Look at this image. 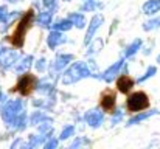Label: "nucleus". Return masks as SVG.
I'll return each mask as SVG.
<instances>
[{
	"label": "nucleus",
	"mask_w": 160,
	"mask_h": 149,
	"mask_svg": "<svg viewBox=\"0 0 160 149\" xmlns=\"http://www.w3.org/2000/svg\"><path fill=\"white\" fill-rule=\"evenodd\" d=\"M89 76L95 78V75H93V72L90 70L89 64H87V62H76V64H73L70 68H67V70L64 72V75H62V82H64V84H75V82L81 81L82 78H89Z\"/></svg>",
	"instance_id": "1"
},
{
	"label": "nucleus",
	"mask_w": 160,
	"mask_h": 149,
	"mask_svg": "<svg viewBox=\"0 0 160 149\" xmlns=\"http://www.w3.org/2000/svg\"><path fill=\"white\" fill-rule=\"evenodd\" d=\"M33 20H34V12L30 9L27 11V14L20 19L19 25L16 27L12 36H11V42L12 45H16L17 48H22L23 47V41H25V36H27V31L30 30V27L33 25Z\"/></svg>",
	"instance_id": "2"
},
{
	"label": "nucleus",
	"mask_w": 160,
	"mask_h": 149,
	"mask_svg": "<svg viewBox=\"0 0 160 149\" xmlns=\"http://www.w3.org/2000/svg\"><path fill=\"white\" fill-rule=\"evenodd\" d=\"M22 112H25L23 101H22V99H14V101H9V102L5 104V107L2 109V118H3V121L9 126Z\"/></svg>",
	"instance_id": "3"
},
{
	"label": "nucleus",
	"mask_w": 160,
	"mask_h": 149,
	"mask_svg": "<svg viewBox=\"0 0 160 149\" xmlns=\"http://www.w3.org/2000/svg\"><path fill=\"white\" fill-rule=\"evenodd\" d=\"M126 107L129 112H142L149 107V98L145 92H135L128 98Z\"/></svg>",
	"instance_id": "4"
},
{
	"label": "nucleus",
	"mask_w": 160,
	"mask_h": 149,
	"mask_svg": "<svg viewBox=\"0 0 160 149\" xmlns=\"http://www.w3.org/2000/svg\"><path fill=\"white\" fill-rule=\"evenodd\" d=\"M34 87H38V78H36L34 75L27 73V75H23V76L17 81V84H16L14 90H16V92H19L20 95L27 97V95H30V93H31V90H33Z\"/></svg>",
	"instance_id": "5"
},
{
	"label": "nucleus",
	"mask_w": 160,
	"mask_h": 149,
	"mask_svg": "<svg viewBox=\"0 0 160 149\" xmlns=\"http://www.w3.org/2000/svg\"><path fill=\"white\" fill-rule=\"evenodd\" d=\"M19 59V53L14 50H9L6 47H0V67L8 70L11 68Z\"/></svg>",
	"instance_id": "6"
},
{
	"label": "nucleus",
	"mask_w": 160,
	"mask_h": 149,
	"mask_svg": "<svg viewBox=\"0 0 160 149\" xmlns=\"http://www.w3.org/2000/svg\"><path fill=\"white\" fill-rule=\"evenodd\" d=\"M103 22H104V17H103V16H100V14H97V16H93V17H92L90 25H89V30H87L86 37H84V45H89V44L92 42V39H93L95 33L100 30V27L103 25Z\"/></svg>",
	"instance_id": "7"
},
{
	"label": "nucleus",
	"mask_w": 160,
	"mask_h": 149,
	"mask_svg": "<svg viewBox=\"0 0 160 149\" xmlns=\"http://www.w3.org/2000/svg\"><path fill=\"white\" fill-rule=\"evenodd\" d=\"M123 65H124V61H123V59L117 61L113 65H110L106 72L101 75V78H103L106 82H112V81H113V79H115V78L120 75V70L123 68Z\"/></svg>",
	"instance_id": "8"
},
{
	"label": "nucleus",
	"mask_w": 160,
	"mask_h": 149,
	"mask_svg": "<svg viewBox=\"0 0 160 149\" xmlns=\"http://www.w3.org/2000/svg\"><path fill=\"white\" fill-rule=\"evenodd\" d=\"M84 118H86V123H87L90 127H98V126H101V123H103V120H104V115H103L101 110L93 109V110H89Z\"/></svg>",
	"instance_id": "9"
},
{
	"label": "nucleus",
	"mask_w": 160,
	"mask_h": 149,
	"mask_svg": "<svg viewBox=\"0 0 160 149\" xmlns=\"http://www.w3.org/2000/svg\"><path fill=\"white\" fill-rule=\"evenodd\" d=\"M100 104H101V109H103L104 112H112V110L115 109V104H117L115 93H113V92H104V93L101 95Z\"/></svg>",
	"instance_id": "10"
},
{
	"label": "nucleus",
	"mask_w": 160,
	"mask_h": 149,
	"mask_svg": "<svg viewBox=\"0 0 160 149\" xmlns=\"http://www.w3.org/2000/svg\"><path fill=\"white\" fill-rule=\"evenodd\" d=\"M117 87H118V90H120L121 93H129L131 89L134 87V79H132L131 76H128V75H123V76L118 78Z\"/></svg>",
	"instance_id": "11"
},
{
	"label": "nucleus",
	"mask_w": 160,
	"mask_h": 149,
	"mask_svg": "<svg viewBox=\"0 0 160 149\" xmlns=\"http://www.w3.org/2000/svg\"><path fill=\"white\" fill-rule=\"evenodd\" d=\"M65 36L61 33V31H56L53 30L50 34H48V37H47V44H48V47L50 48H56L58 45H61V44H65Z\"/></svg>",
	"instance_id": "12"
},
{
	"label": "nucleus",
	"mask_w": 160,
	"mask_h": 149,
	"mask_svg": "<svg viewBox=\"0 0 160 149\" xmlns=\"http://www.w3.org/2000/svg\"><path fill=\"white\" fill-rule=\"evenodd\" d=\"M142 11L146 16H154V14L160 12V0H148V2H145L143 6H142Z\"/></svg>",
	"instance_id": "13"
},
{
	"label": "nucleus",
	"mask_w": 160,
	"mask_h": 149,
	"mask_svg": "<svg viewBox=\"0 0 160 149\" xmlns=\"http://www.w3.org/2000/svg\"><path fill=\"white\" fill-rule=\"evenodd\" d=\"M157 113H159L157 109H152V110H149V112H143V113L138 112L135 117H132L131 120H128V124H126V126H134V124L142 123V121H145V120H148V118H151V117H154V115H157Z\"/></svg>",
	"instance_id": "14"
},
{
	"label": "nucleus",
	"mask_w": 160,
	"mask_h": 149,
	"mask_svg": "<svg viewBox=\"0 0 160 149\" xmlns=\"http://www.w3.org/2000/svg\"><path fill=\"white\" fill-rule=\"evenodd\" d=\"M72 61H73V54H59V56L56 57V61H54L53 68L56 72H61V70H64V67H67Z\"/></svg>",
	"instance_id": "15"
},
{
	"label": "nucleus",
	"mask_w": 160,
	"mask_h": 149,
	"mask_svg": "<svg viewBox=\"0 0 160 149\" xmlns=\"http://www.w3.org/2000/svg\"><path fill=\"white\" fill-rule=\"evenodd\" d=\"M142 44H143V41H142L140 37H138V39H135L134 42H131V44H129V45L124 48V51H123V56H124V57H132V56H134L138 50L142 48Z\"/></svg>",
	"instance_id": "16"
},
{
	"label": "nucleus",
	"mask_w": 160,
	"mask_h": 149,
	"mask_svg": "<svg viewBox=\"0 0 160 149\" xmlns=\"http://www.w3.org/2000/svg\"><path fill=\"white\" fill-rule=\"evenodd\" d=\"M41 93L44 95H52L54 92V84L50 82L48 79H42V81H38V87H36Z\"/></svg>",
	"instance_id": "17"
},
{
	"label": "nucleus",
	"mask_w": 160,
	"mask_h": 149,
	"mask_svg": "<svg viewBox=\"0 0 160 149\" xmlns=\"http://www.w3.org/2000/svg\"><path fill=\"white\" fill-rule=\"evenodd\" d=\"M25 124H27V113L22 112V113L9 124V127L14 129V131H22V129H25Z\"/></svg>",
	"instance_id": "18"
},
{
	"label": "nucleus",
	"mask_w": 160,
	"mask_h": 149,
	"mask_svg": "<svg viewBox=\"0 0 160 149\" xmlns=\"http://www.w3.org/2000/svg\"><path fill=\"white\" fill-rule=\"evenodd\" d=\"M31 62H33V56L23 57V59L19 61V64L16 65V72H17V73H27V70L31 67Z\"/></svg>",
	"instance_id": "19"
},
{
	"label": "nucleus",
	"mask_w": 160,
	"mask_h": 149,
	"mask_svg": "<svg viewBox=\"0 0 160 149\" xmlns=\"http://www.w3.org/2000/svg\"><path fill=\"white\" fill-rule=\"evenodd\" d=\"M73 27V22L70 19H62V20H58L54 25H52V28L56 31H68L70 28Z\"/></svg>",
	"instance_id": "20"
},
{
	"label": "nucleus",
	"mask_w": 160,
	"mask_h": 149,
	"mask_svg": "<svg viewBox=\"0 0 160 149\" xmlns=\"http://www.w3.org/2000/svg\"><path fill=\"white\" fill-rule=\"evenodd\" d=\"M52 16H53V11H42V12H39L38 23L41 27H48L52 23Z\"/></svg>",
	"instance_id": "21"
},
{
	"label": "nucleus",
	"mask_w": 160,
	"mask_h": 149,
	"mask_svg": "<svg viewBox=\"0 0 160 149\" xmlns=\"http://www.w3.org/2000/svg\"><path fill=\"white\" fill-rule=\"evenodd\" d=\"M68 19H70V20L73 22V25H76L78 28H84V27H86V17H84L81 12H72Z\"/></svg>",
	"instance_id": "22"
},
{
	"label": "nucleus",
	"mask_w": 160,
	"mask_h": 149,
	"mask_svg": "<svg viewBox=\"0 0 160 149\" xmlns=\"http://www.w3.org/2000/svg\"><path fill=\"white\" fill-rule=\"evenodd\" d=\"M160 28V17H154V19H149L143 23V30L145 31H154V30H159Z\"/></svg>",
	"instance_id": "23"
},
{
	"label": "nucleus",
	"mask_w": 160,
	"mask_h": 149,
	"mask_svg": "<svg viewBox=\"0 0 160 149\" xmlns=\"http://www.w3.org/2000/svg\"><path fill=\"white\" fill-rule=\"evenodd\" d=\"M45 138H52V137H48V135H45V134H44V135H39V137H38V135H31V137H30V143L27 145V148L39 146V145H42V143H44V140H45Z\"/></svg>",
	"instance_id": "24"
},
{
	"label": "nucleus",
	"mask_w": 160,
	"mask_h": 149,
	"mask_svg": "<svg viewBox=\"0 0 160 149\" xmlns=\"http://www.w3.org/2000/svg\"><path fill=\"white\" fill-rule=\"evenodd\" d=\"M156 73H157V68H156L154 65H151V67H148V68H146V72L143 73V76H140V78L137 79V82H138V84H142V82H145L146 79L152 78Z\"/></svg>",
	"instance_id": "25"
},
{
	"label": "nucleus",
	"mask_w": 160,
	"mask_h": 149,
	"mask_svg": "<svg viewBox=\"0 0 160 149\" xmlns=\"http://www.w3.org/2000/svg\"><path fill=\"white\" fill-rule=\"evenodd\" d=\"M47 120H48V118H47L42 112H34L33 117H31V124L36 126V124H41V123H44V121H47Z\"/></svg>",
	"instance_id": "26"
},
{
	"label": "nucleus",
	"mask_w": 160,
	"mask_h": 149,
	"mask_svg": "<svg viewBox=\"0 0 160 149\" xmlns=\"http://www.w3.org/2000/svg\"><path fill=\"white\" fill-rule=\"evenodd\" d=\"M101 5L97 2V0H86V3L82 5V11H93V9H97V8H100Z\"/></svg>",
	"instance_id": "27"
},
{
	"label": "nucleus",
	"mask_w": 160,
	"mask_h": 149,
	"mask_svg": "<svg viewBox=\"0 0 160 149\" xmlns=\"http://www.w3.org/2000/svg\"><path fill=\"white\" fill-rule=\"evenodd\" d=\"M19 16H20V12H19V11H14V12H9V16H8V20L5 22V27H3V31H5V30H8V28L11 27V23H12V22H14V20H16V19H17Z\"/></svg>",
	"instance_id": "28"
},
{
	"label": "nucleus",
	"mask_w": 160,
	"mask_h": 149,
	"mask_svg": "<svg viewBox=\"0 0 160 149\" xmlns=\"http://www.w3.org/2000/svg\"><path fill=\"white\" fill-rule=\"evenodd\" d=\"M73 132H75V127L73 126H67V127H64L62 129V132H61V140H65V138H68V137H72L73 135Z\"/></svg>",
	"instance_id": "29"
},
{
	"label": "nucleus",
	"mask_w": 160,
	"mask_h": 149,
	"mask_svg": "<svg viewBox=\"0 0 160 149\" xmlns=\"http://www.w3.org/2000/svg\"><path fill=\"white\" fill-rule=\"evenodd\" d=\"M121 120H123V112H121V110H115V112H113V117H112V124L115 126V124H118Z\"/></svg>",
	"instance_id": "30"
},
{
	"label": "nucleus",
	"mask_w": 160,
	"mask_h": 149,
	"mask_svg": "<svg viewBox=\"0 0 160 149\" xmlns=\"http://www.w3.org/2000/svg\"><path fill=\"white\" fill-rule=\"evenodd\" d=\"M8 16H9V12H8L6 6H0V22L2 23H5L8 20Z\"/></svg>",
	"instance_id": "31"
},
{
	"label": "nucleus",
	"mask_w": 160,
	"mask_h": 149,
	"mask_svg": "<svg viewBox=\"0 0 160 149\" xmlns=\"http://www.w3.org/2000/svg\"><path fill=\"white\" fill-rule=\"evenodd\" d=\"M44 5L48 11H54L56 9V5H58V0H44Z\"/></svg>",
	"instance_id": "32"
},
{
	"label": "nucleus",
	"mask_w": 160,
	"mask_h": 149,
	"mask_svg": "<svg viewBox=\"0 0 160 149\" xmlns=\"http://www.w3.org/2000/svg\"><path fill=\"white\" fill-rule=\"evenodd\" d=\"M100 47H103V41H97V42H95V44H93V45L90 47V51H89V53H90V54H93V53H97Z\"/></svg>",
	"instance_id": "33"
},
{
	"label": "nucleus",
	"mask_w": 160,
	"mask_h": 149,
	"mask_svg": "<svg viewBox=\"0 0 160 149\" xmlns=\"http://www.w3.org/2000/svg\"><path fill=\"white\" fill-rule=\"evenodd\" d=\"M36 68H38L39 72H44V70H45V59H44V57H41V59L36 62Z\"/></svg>",
	"instance_id": "34"
},
{
	"label": "nucleus",
	"mask_w": 160,
	"mask_h": 149,
	"mask_svg": "<svg viewBox=\"0 0 160 149\" xmlns=\"http://www.w3.org/2000/svg\"><path fill=\"white\" fill-rule=\"evenodd\" d=\"M44 146H45L47 149H54L56 146H58V140H54V138H52V140H50V142H47V143H45Z\"/></svg>",
	"instance_id": "35"
},
{
	"label": "nucleus",
	"mask_w": 160,
	"mask_h": 149,
	"mask_svg": "<svg viewBox=\"0 0 160 149\" xmlns=\"http://www.w3.org/2000/svg\"><path fill=\"white\" fill-rule=\"evenodd\" d=\"M84 143H89L87 140H82V138H78L73 145H72V148H78V146H81V145H84Z\"/></svg>",
	"instance_id": "36"
},
{
	"label": "nucleus",
	"mask_w": 160,
	"mask_h": 149,
	"mask_svg": "<svg viewBox=\"0 0 160 149\" xmlns=\"http://www.w3.org/2000/svg\"><path fill=\"white\" fill-rule=\"evenodd\" d=\"M5 95H3V93H0V102H3V101H5Z\"/></svg>",
	"instance_id": "37"
},
{
	"label": "nucleus",
	"mask_w": 160,
	"mask_h": 149,
	"mask_svg": "<svg viewBox=\"0 0 160 149\" xmlns=\"http://www.w3.org/2000/svg\"><path fill=\"white\" fill-rule=\"evenodd\" d=\"M157 62H159V64H160V54H159V56H157Z\"/></svg>",
	"instance_id": "38"
},
{
	"label": "nucleus",
	"mask_w": 160,
	"mask_h": 149,
	"mask_svg": "<svg viewBox=\"0 0 160 149\" xmlns=\"http://www.w3.org/2000/svg\"><path fill=\"white\" fill-rule=\"evenodd\" d=\"M8 2H12L14 3V2H19V0H8Z\"/></svg>",
	"instance_id": "39"
},
{
	"label": "nucleus",
	"mask_w": 160,
	"mask_h": 149,
	"mask_svg": "<svg viewBox=\"0 0 160 149\" xmlns=\"http://www.w3.org/2000/svg\"><path fill=\"white\" fill-rule=\"evenodd\" d=\"M65 2H70V0H65Z\"/></svg>",
	"instance_id": "40"
},
{
	"label": "nucleus",
	"mask_w": 160,
	"mask_h": 149,
	"mask_svg": "<svg viewBox=\"0 0 160 149\" xmlns=\"http://www.w3.org/2000/svg\"><path fill=\"white\" fill-rule=\"evenodd\" d=\"M84 2H86V0H84Z\"/></svg>",
	"instance_id": "41"
}]
</instances>
